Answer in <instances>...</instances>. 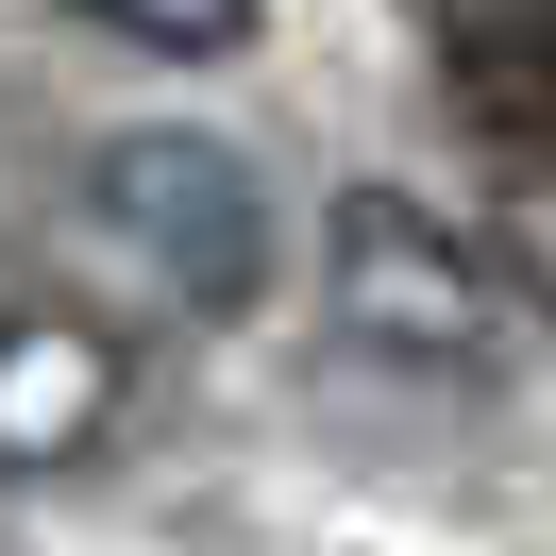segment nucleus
<instances>
[{"instance_id":"obj_1","label":"nucleus","mask_w":556,"mask_h":556,"mask_svg":"<svg viewBox=\"0 0 556 556\" xmlns=\"http://www.w3.org/2000/svg\"><path fill=\"white\" fill-rule=\"evenodd\" d=\"M102 219L186 287V304H253V270H270L253 169H237L219 136H118V152H102Z\"/></svg>"},{"instance_id":"obj_6","label":"nucleus","mask_w":556,"mask_h":556,"mask_svg":"<svg viewBox=\"0 0 556 556\" xmlns=\"http://www.w3.org/2000/svg\"><path fill=\"white\" fill-rule=\"evenodd\" d=\"M506 270H540V287H556V203H522V219H506Z\"/></svg>"},{"instance_id":"obj_5","label":"nucleus","mask_w":556,"mask_h":556,"mask_svg":"<svg viewBox=\"0 0 556 556\" xmlns=\"http://www.w3.org/2000/svg\"><path fill=\"white\" fill-rule=\"evenodd\" d=\"M68 17H102V35H136V51H237L253 35V0H68Z\"/></svg>"},{"instance_id":"obj_2","label":"nucleus","mask_w":556,"mask_h":556,"mask_svg":"<svg viewBox=\"0 0 556 556\" xmlns=\"http://www.w3.org/2000/svg\"><path fill=\"white\" fill-rule=\"evenodd\" d=\"M338 320L388 338V354H472L489 338V270L421 203H338Z\"/></svg>"},{"instance_id":"obj_3","label":"nucleus","mask_w":556,"mask_h":556,"mask_svg":"<svg viewBox=\"0 0 556 556\" xmlns=\"http://www.w3.org/2000/svg\"><path fill=\"white\" fill-rule=\"evenodd\" d=\"M118 421V338L102 320H0V472H68V455H102Z\"/></svg>"},{"instance_id":"obj_4","label":"nucleus","mask_w":556,"mask_h":556,"mask_svg":"<svg viewBox=\"0 0 556 556\" xmlns=\"http://www.w3.org/2000/svg\"><path fill=\"white\" fill-rule=\"evenodd\" d=\"M439 68L489 152L556 169V0H439Z\"/></svg>"}]
</instances>
